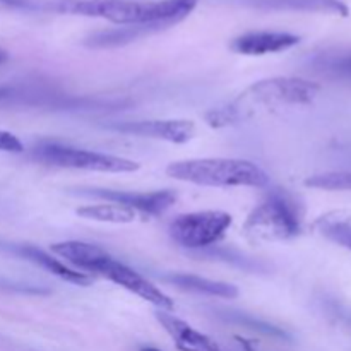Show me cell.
I'll use <instances>...</instances> for the list:
<instances>
[{
    "instance_id": "9a60e30c",
    "label": "cell",
    "mask_w": 351,
    "mask_h": 351,
    "mask_svg": "<svg viewBox=\"0 0 351 351\" xmlns=\"http://www.w3.org/2000/svg\"><path fill=\"white\" fill-rule=\"evenodd\" d=\"M163 280L168 281V283L175 285V287L180 288V290L194 291V293L209 295V297H219V298L239 297V288H237L235 285L208 280V278L195 276V274L173 273V274H167Z\"/></svg>"
},
{
    "instance_id": "ffe728a7",
    "label": "cell",
    "mask_w": 351,
    "mask_h": 351,
    "mask_svg": "<svg viewBox=\"0 0 351 351\" xmlns=\"http://www.w3.org/2000/svg\"><path fill=\"white\" fill-rule=\"evenodd\" d=\"M228 321L232 322H240V324H243L245 328L249 329H256V331L259 332H264V335L267 336H276V338H287V332L281 331L280 328H274V326L267 324V322H263L259 321V319L256 317H249V315L245 314H237V315H228Z\"/></svg>"
},
{
    "instance_id": "4fadbf2b",
    "label": "cell",
    "mask_w": 351,
    "mask_h": 351,
    "mask_svg": "<svg viewBox=\"0 0 351 351\" xmlns=\"http://www.w3.org/2000/svg\"><path fill=\"white\" fill-rule=\"evenodd\" d=\"M51 252L60 256L62 259H65L77 269L86 271V274H98L99 267L110 257V254L103 247L95 245V243L77 242V240L53 243Z\"/></svg>"
},
{
    "instance_id": "8992f818",
    "label": "cell",
    "mask_w": 351,
    "mask_h": 351,
    "mask_svg": "<svg viewBox=\"0 0 351 351\" xmlns=\"http://www.w3.org/2000/svg\"><path fill=\"white\" fill-rule=\"evenodd\" d=\"M232 221V215L225 211H195L177 216L168 232L180 247L199 250L219 242Z\"/></svg>"
},
{
    "instance_id": "30bf717a",
    "label": "cell",
    "mask_w": 351,
    "mask_h": 351,
    "mask_svg": "<svg viewBox=\"0 0 351 351\" xmlns=\"http://www.w3.org/2000/svg\"><path fill=\"white\" fill-rule=\"evenodd\" d=\"M228 3L273 12H315L346 17L348 5L343 0H225Z\"/></svg>"
},
{
    "instance_id": "8fae6325",
    "label": "cell",
    "mask_w": 351,
    "mask_h": 351,
    "mask_svg": "<svg viewBox=\"0 0 351 351\" xmlns=\"http://www.w3.org/2000/svg\"><path fill=\"white\" fill-rule=\"evenodd\" d=\"M300 43V36L285 31H249L232 41L230 48L242 55H267L290 50Z\"/></svg>"
},
{
    "instance_id": "52a82bcc",
    "label": "cell",
    "mask_w": 351,
    "mask_h": 351,
    "mask_svg": "<svg viewBox=\"0 0 351 351\" xmlns=\"http://www.w3.org/2000/svg\"><path fill=\"white\" fill-rule=\"evenodd\" d=\"M98 276L106 278V280L113 281L119 287L125 288L130 293L137 295L143 300L149 302L154 307H158L160 311L171 312L175 308L173 300L168 297L167 293L160 290L158 287H154L151 281H147L146 278L141 276L137 271H134L132 267L125 266V264L119 263V261L113 259L112 256L103 263V266L98 269Z\"/></svg>"
},
{
    "instance_id": "ba28073f",
    "label": "cell",
    "mask_w": 351,
    "mask_h": 351,
    "mask_svg": "<svg viewBox=\"0 0 351 351\" xmlns=\"http://www.w3.org/2000/svg\"><path fill=\"white\" fill-rule=\"evenodd\" d=\"M108 129L127 136L149 137L173 144H185L194 137L195 125L192 120H139V122H115Z\"/></svg>"
},
{
    "instance_id": "d6986e66",
    "label": "cell",
    "mask_w": 351,
    "mask_h": 351,
    "mask_svg": "<svg viewBox=\"0 0 351 351\" xmlns=\"http://www.w3.org/2000/svg\"><path fill=\"white\" fill-rule=\"evenodd\" d=\"M305 185L321 191H351V170L312 175L305 178Z\"/></svg>"
},
{
    "instance_id": "7a4b0ae2",
    "label": "cell",
    "mask_w": 351,
    "mask_h": 351,
    "mask_svg": "<svg viewBox=\"0 0 351 351\" xmlns=\"http://www.w3.org/2000/svg\"><path fill=\"white\" fill-rule=\"evenodd\" d=\"M321 93L317 82L300 77L263 79L249 86L235 99L206 113V122L215 129L237 125L243 120L276 112L285 106L311 105Z\"/></svg>"
},
{
    "instance_id": "44dd1931",
    "label": "cell",
    "mask_w": 351,
    "mask_h": 351,
    "mask_svg": "<svg viewBox=\"0 0 351 351\" xmlns=\"http://www.w3.org/2000/svg\"><path fill=\"white\" fill-rule=\"evenodd\" d=\"M322 67H324V71H328L329 74L338 75V77L351 79V53L326 58V60L322 62Z\"/></svg>"
},
{
    "instance_id": "5bb4252c",
    "label": "cell",
    "mask_w": 351,
    "mask_h": 351,
    "mask_svg": "<svg viewBox=\"0 0 351 351\" xmlns=\"http://www.w3.org/2000/svg\"><path fill=\"white\" fill-rule=\"evenodd\" d=\"M9 250H12L14 254H17V256L23 257V259L43 267L45 271L51 273L53 276L60 278V280L64 281H69V283L79 285V287H88V285L93 283V278L89 276V274L71 269V267L62 264L58 259H53L51 256H48L45 250L36 249V247L33 245H12L9 247Z\"/></svg>"
},
{
    "instance_id": "484cf974",
    "label": "cell",
    "mask_w": 351,
    "mask_h": 351,
    "mask_svg": "<svg viewBox=\"0 0 351 351\" xmlns=\"http://www.w3.org/2000/svg\"><path fill=\"white\" fill-rule=\"evenodd\" d=\"M345 319H346V321H348V322H350V324H351V314H348V315H345Z\"/></svg>"
},
{
    "instance_id": "5b68a950",
    "label": "cell",
    "mask_w": 351,
    "mask_h": 351,
    "mask_svg": "<svg viewBox=\"0 0 351 351\" xmlns=\"http://www.w3.org/2000/svg\"><path fill=\"white\" fill-rule=\"evenodd\" d=\"M33 158L51 167L101 171V173H130L141 168L137 161L129 160V158L81 149V147L60 146V144H41L34 147Z\"/></svg>"
},
{
    "instance_id": "e0dca14e",
    "label": "cell",
    "mask_w": 351,
    "mask_h": 351,
    "mask_svg": "<svg viewBox=\"0 0 351 351\" xmlns=\"http://www.w3.org/2000/svg\"><path fill=\"white\" fill-rule=\"evenodd\" d=\"M154 29L143 26H120L119 29H108V31H98V33L91 34L86 40V45L91 48H110V47H120V45L130 43V41L137 40L141 36L153 33Z\"/></svg>"
},
{
    "instance_id": "7402d4cb",
    "label": "cell",
    "mask_w": 351,
    "mask_h": 351,
    "mask_svg": "<svg viewBox=\"0 0 351 351\" xmlns=\"http://www.w3.org/2000/svg\"><path fill=\"white\" fill-rule=\"evenodd\" d=\"M24 146L12 132L0 130V153H23Z\"/></svg>"
},
{
    "instance_id": "7c38bea8",
    "label": "cell",
    "mask_w": 351,
    "mask_h": 351,
    "mask_svg": "<svg viewBox=\"0 0 351 351\" xmlns=\"http://www.w3.org/2000/svg\"><path fill=\"white\" fill-rule=\"evenodd\" d=\"M156 319L163 326L165 331L171 336V339L180 351H221L211 338L195 331L192 326H189L182 319L175 317L171 312L158 311Z\"/></svg>"
},
{
    "instance_id": "d4e9b609",
    "label": "cell",
    "mask_w": 351,
    "mask_h": 351,
    "mask_svg": "<svg viewBox=\"0 0 351 351\" xmlns=\"http://www.w3.org/2000/svg\"><path fill=\"white\" fill-rule=\"evenodd\" d=\"M141 351H161V350L153 348V346H144V348H141Z\"/></svg>"
},
{
    "instance_id": "277c9868",
    "label": "cell",
    "mask_w": 351,
    "mask_h": 351,
    "mask_svg": "<svg viewBox=\"0 0 351 351\" xmlns=\"http://www.w3.org/2000/svg\"><path fill=\"white\" fill-rule=\"evenodd\" d=\"M300 232V204L283 189H273L243 223V235L256 243L285 242Z\"/></svg>"
},
{
    "instance_id": "6da1fadb",
    "label": "cell",
    "mask_w": 351,
    "mask_h": 351,
    "mask_svg": "<svg viewBox=\"0 0 351 351\" xmlns=\"http://www.w3.org/2000/svg\"><path fill=\"white\" fill-rule=\"evenodd\" d=\"M197 3L199 0H27V10L101 17L120 26H143L158 31L180 23Z\"/></svg>"
},
{
    "instance_id": "ac0fdd59",
    "label": "cell",
    "mask_w": 351,
    "mask_h": 351,
    "mask_svg": "<svg viewBox=\"0 0 351 351\" xmlns=\"http://www.w3.org/2000/svg\"><path fill=\"white\" fill-rule=\"evenodd\" d=\"M315 230L321 233L324 239L329 242L336 243V245L343 247V249L351 252V221L350 219L339 218V216L328 215L319 218L314 223Z\"/></svg>"
},
{
    "instance_id": "3957f363",
    "label": "cell",
    "mask_w": 351,
    "mask_h": 351,
    "mask_svg": "<svg viewBox=\"0 0 351 351\" xmlns=\"http://www.w3.org/2000/svg\"><path fill=\"white\" fill-rule=\"evenodd\" d=\"M168 177L202 187H266L269 177L256 163L233 158H197L173 161L167 167Z\"/></svg>"
},
{
    "instance_id": "cb8c5ba5",
    "label": "cell",
    "mask_w": 351,
    "mask_h": 351,
    "mask_svg": "<svg viewBox=\"0 0 351 351\" xmlns=\"http://www.w3.org/2000/svg\"><path fill=\"white\" fill-rule=\"evenodd\" d=\"M7 60H9V53L3 48H0V64H5Z\"/></svg>"
},
{
    "instance_id": "603a6c76",
    "label": "cell",
    "mask_w": 351,
    "mask_h": 351,
    "mask_svg": "<svg viewBox=\"0 0 351 351\" xmlns=\"http://www.w3.org/2000/svg\"><path fill=\"white\" fill-rule=\"evenodd\" d=\"M10 93H12V89H10V88H5V86H0V99L7 98V96H9Z\"/></svg>"
},
{
    "instance_id": "9c48e42d",
    "label": "cell",
    "mask_w": 351,
    "mask_h": 351,
    "mask_svg": "<svg viewBox=\"0 0 351 351\" xmlns=\"http://www.w3.org/2000/svg\"><path fill=\"white\" fill-rule=\"evenodd\" d=\"M93 197L106 199L115 204L127 206L143 215L158 216L170 209L177 201V194L173 191H154V192H123V191H108V189H89L82 192Z\"/></svg>"
},
{
    "instance_id": "2e32d148",
    "label": "cell",
    "mask_w": 351,
    "mask_h": 351,
    "mask_svg": "<svg viewBox=\"0 0 351 351\" xmlns=\"http://www.w3.org/2000/svg\"><path fill=\"white\" fill-rule=\"evenodd\" d=\"M75 213H77V216H81L84 219H93V221L99 223H115V225L134 223L137 219V215H139L134 209L122 204H115V202L84 206V208H79Z\"/></svg>"
}]
</instances>
